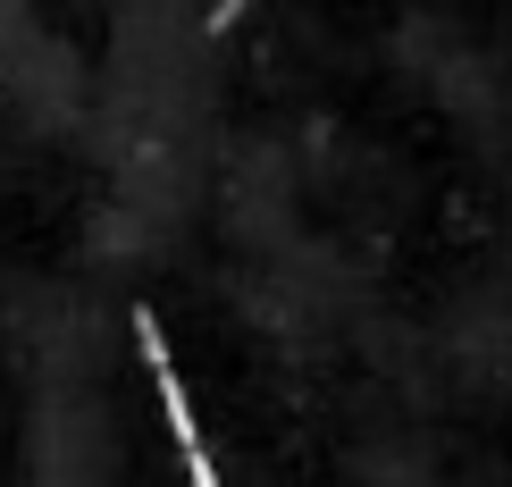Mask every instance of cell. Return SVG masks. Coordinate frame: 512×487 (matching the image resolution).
Returning a JSON list of instances; mask_svg holds the SVG:
<instances>
[{"mask_svg":"<svg viewBox=\"0 0 512 487\" xmlns=\"http://www.w3.org/2000/svg\"><path fill=\"white\" fill-rule=\"evenodd\" d=\"M135 345H143V362H152V387H160V412H168V429H177L185 487H219V462H210V446H202L194 395H185V378H177V353H168V336H160V320H152V311H135Z\"/></svg>","mask_w":512,"mask_h":487,"instance_id":"6da1fadb","label":"cell"},{"mask_svg":"<svg viewBox=\"0 0 512 487\" xmlns=\"http://www.w3.org/2000/svg\"><path fill=\"white\" fill-rule=\"evenodd\" d=\"M244 9H252V0H219V9H210V26H219V34H227V26H236V17H244Z\"/></svg>","mask_w":512,"mask_h":487,"instance_id":"7a4b0ae2","label":"cell"}]
</instances>
